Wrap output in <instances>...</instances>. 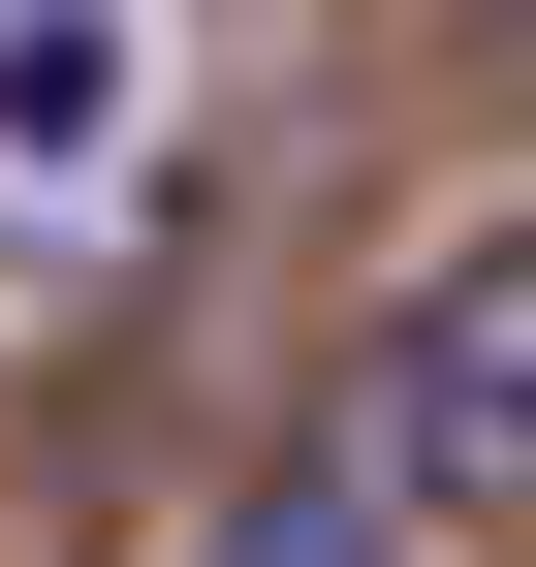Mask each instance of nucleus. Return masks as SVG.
Returning <instances> with one entry per match:
<instances>
[{
    "label": "nucleus",
    "instance_id": "obj_1",
    "mask_svg": "<svg viewBox=\"0 0 536 567\" xmlns=\"http://www.w3.org/2000/svg\"><path fill=\"white\" fill-rule=\"evenodd\" d=\"M379 473H411V505H536V221L411 284V347H379Z\"/></svg>",
    "mask_w": 536,
    "mask_h": 567
},
{
    "label": "nucleus",
    "instance_id": "obj_2",
    "mask_svg": "<svg viewBox=\"0 0 536 567\" xmlns=\"http://www.w3.org/2000/svg\"><path fill=\"white\" fill-rule=\"evenodd\" d=\"M189 567H411V473H379V410H348V442H285V473H252Z\"/></svg>",
    "mask_w": 536,
    "mask_h": 567
}]
</instances>
